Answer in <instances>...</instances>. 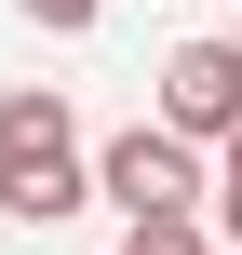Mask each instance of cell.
<instances>
[{
	"instance_id": "6",
	"label": "cell",
	"mask_w": 242,
	"mask_h": 255,
	"mask_svg": "<svg viewBox=\"0 0 242 255\" xmlns=\"http://www.w3.org/2000/svg\"><path fill=\"white\" fill-rule=\"evenodd\" d=\"M13 13H40V27H54V40H81V27H94V13H108V0H13Z\"/></svg>"
},
{
	"instance_id": "3",
	"label": "cell",
	"mask_w": 242,
	"mask_h": 255,
	"mask_svg": "<svg viewBox=\"0 0 242 255\" xmlns=\"http://www.w3.org/2000/svg\"><path fill=\"white\" fill-rule=\"evenodd\" d=\"M94 188H108L121 215H189V202H202V161H189V134H162V121H135V134H108V161H94Z\"/></svg>"
},
{
	"instance_id": "1",
	"label": "cell",
	"mask_w": 242,
	"mask_h": 255,
	"mask_svg": "<svg viewBox=\"0 0 242 255\" xmlns=\"http://www.w3.org/2000/svg\"><path fill=\"white\" fill-rule=\"evenodd\" d=\"M81 202H94V175H81L67 94H0V215L54 229V215H81Z\"/></svg>"
},
{
	"instance_id": "4",
	"label": "cell",
	"mask_w": 242,
	"mask_h": 255,
	"mask_svg": "<svg viewBox=\"0 0 242 255\" xmlns=\"http://www.w3.org/2000/svg\"><path fill=\"white\" fill-rule=\"evenodd\" d=\"M121 255H216L189 215H121Z\"/></svg>"
},
{
	"instance_id": "5",
	"label": "cell",
	"mask_w": 242,
	"mask_h": 255,
	"mask_svg": "<svg viewBox=\"0 0 242 255\" xmlns=\"http://www.w3.org/2000/svg\"><path fill=\"white\" fill-rule=\"evenodd\" d=\"M216 229H229V255H242V134H229V161H216Z\"/></svg>"
},
{
	"instance_id": "2",
	"label": "cell",
	"mask_w": 242,
	"mask_h": 255,
	"mask_svg": "<svg viewBox=\"0 0 242 255\" xmlns=\"http://www.w3.org/2000/svg\"><path fill=\"white\" fill-rule=\"evenodd\" d=\"M162 134H189V148L242 134V40H175L162 54Z\"/></svg>"
}]
</instances>
